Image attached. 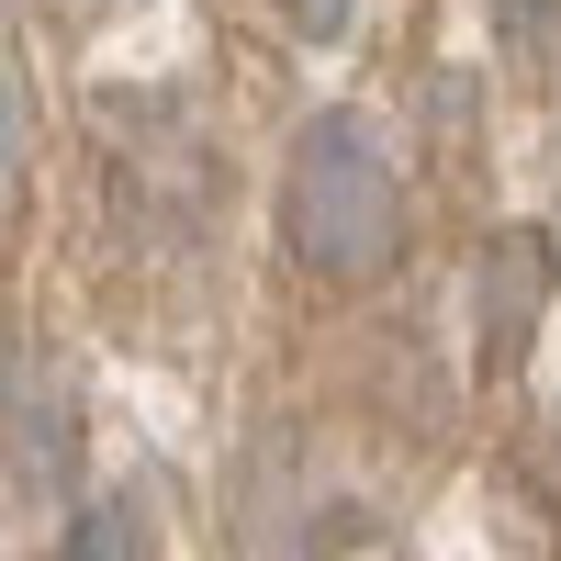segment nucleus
Masks as SVG:
<instances>
[{
	"label": "nucleus",
	"mask_w": 561,
	"mask_h": 561,
	"mask_svg": "<svg viewBox=\"0 0 561 561\" xmlns=\"http://www.w3.org/2000/svg\"><path fill=\"white\" fill-rule=\"evenodd\" d=\"M280 248L314 280H370L404 248V180L382 158V135L359 113H314L293 135V169H280Z\"/></svg>",
	"instance_id": "nucleus-1"
},
{
	"label": "nucleus",
	"mask_w": 561,
	"mask_h": 561,
	"mask_svg": "<svg viewBox=\"0 0 561 561\" xmlns=\"http://www.w3.org/2000/svg\"><path fill=\"white\" fill-rule=\"evenodd\" d=\"M0 472L23 483V505H57L79 483V393L57 359L0 370Z\"/></svg>",
	"instance_id": "nucleus-2"
},
{
	"label": "nucleus",
	"mask_w": 561,
	"mask_h": 561,
	"mask_svg": "<svg viewBox=\"0 0 561 561\" xmlns=\"http://www.w3.org/2000/svg\"><path fill=\"white\" fill-rule=\"evenodd\" d=\"M539 293H550V248L528 237V225H505V237L483 248V270H472V314H483V370L528 359V325H539Z\"/></svg>",
	"instance_id": "nucleus-3"
},
{
	"label": "nucleus",
	"mask_w": 561,
	"mask_h": 561,
	"mask_svg": "<svg viewBox=\"0 0 561 561\" xmlns=\"http://www.w3.org/2000/svg\"><path fill=\"white\" fill-rule=\"evenodd\" d=\"M57 561H158V528H147V505L135 494H102V505H79Z\"/></svg>",
	"instance_id": "nucleus-4"
},
{
	"label": "nucleus",
	"mask_w": 561,
	"mask_h": 561,
	"mask_svg": "<svg viewBox=\"0 0 561 561\" xmlns=\"http://www.w3.org/2000/svg\"><path fill=\"white\" fill-rule=\"evenodd\" d=\"M23 158H34V90L0 68V192H23Z\"/></svg>",
	"instance_id": "nucleus-5"
},
{
	"label": "nucleus",
	"mask_w": 561,
	"mask_h": 561,
	"mask_svg": "<svg viewBox=\"0 0 561 561\" xmlns=\"http://www.w3.org/2000/svg\"><path fill=\"white\" fill-rule=\"evenodd\" d=\"M494 34L517 45V57H550L561 45V0H494Z\"/></svg>",
	"instance_id": "nucleus-6"
},
{
	"label": "nucleus",
	"mask_w": 561,
	"mask_h": 561,
	"mask_svg": "<svg viewBox=\"0 0 561 561\" xmlns=\"http://www.w3.org/2000/svg\"><path fill=\"white\" fill-rule=\"evenodd\" d=\"M280 23H293L304 45H337V34L359 23V0H280Z\"/></svg>",
	"instance_id": "nucleus-7"
}]
</instances>
